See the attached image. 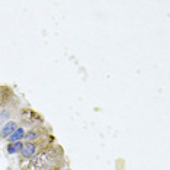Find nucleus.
I'll return each instance as SVG.
<instances>
[{
	"instance_id": "f257e3e1",
	"label": "nucleus",
	"mask_w": 170,
	"mask_h": 170,
	"mask_svg": "<svg viewBox=\"0 0 170 170\" xmlns=\"http://www.w3.org/2000/svg\"><path fill=\"white\" fill-rule=\"evenodd\" d=\"M18 128V124L13 121H9L6 122L3 127H2V131H0V135H2V138H9L10 135L13 134V131Z\"/></svg>"
},
{
	"instance_id": "f03ea898",
	"label": "nucleus",
	"mask_w": 170,
	"mask_h": 170,
	"mask_svg": "<svg viewBox=\"0 0 170 170\" xmlns=\"http://www.w3.org/2000/svg\"><path fill=\"white\" fill-rule=\"evenodd\" d=\"M20 153H22V156H24L25 158H31L35 153H37V147H35V144H32V143H28V141H26L24 146H22Z\"/></svg>"
},
{
	"instance_id": "7ed1b4c3",
	"label": "nucleus",
	"mask_w": 170,
	"mask_h": 170,
	"mask_svg": "<svg viewBox=\"0 0 170 170\" xmlns=\"http://www.w3.org/2000/svg\"><path fill=\"white\" fill-rule=\"evenodd\" d=\"M24 135H25V129L22 127H18L15 131H13V134L9 137V141L10 143H16V141H20L22 138H24Z\"/></svg>"
},
{
	"instance_id": "20e7f679",
	"label": "nucleus",
	"mask_w": 170,
	"mask_h": 170,
	"mask_svg": "<svg viewBox=\"0 0 170 170\" xmlns=\"http://www.w3.org/2000/svg\"><path fill=\"white\" fill-rule=\"evenodd\" d=\"M22 146H24V143L22 141H16V143H10L9 146H7V153L9 154H15V153H18L22 150Z\"/></svg>"
},
{
	"instance_id": "39448f33",
	"label": "nucleus",
	"mask_w": 170,
	"mask_h": 170,
	"mask_svg": "<svg viewBox=\"0 0 170 170\" xmlns=\"http://www.w3.org/2000/svg\"><path fill=\"white\" fill-rule=\"evenodd\" d=\"M24 138H26V141H28V143H32V140L38 138V132H37V131H29V132H25Z\"/></svg>"
},
{
	"instance_id": "423d86ee",
	"label": "nucleus",
	"mask_w": 170,
	"mask_h": 170,
	"mask_svg": "<svg viewBox=\"0 0 170 170\" xmlns=\"http://www.w3.org/2000/svg\"><path fill=\"white\" fill-rule=\"evenodd\" d=\"M6 170H10V169H6Z\"/></svg>"
}]
</instances>
